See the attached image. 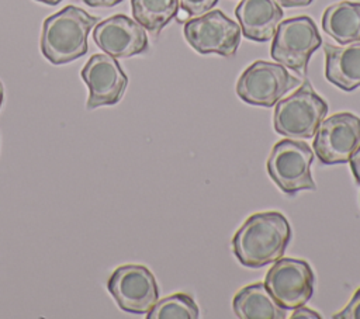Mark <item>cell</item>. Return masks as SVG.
I'll list each match as a JSON object with an SVG mask.
<instances>
[{
  "label": "cell",
  "instance_id": "cell-1",
  "mask_svg": "<svg viewBox=\"0 0 360 319\" xmlns=\"http://www.w3.org/2000/svg\"><path fill=\"white\" fill-rule=\"evenodd\" d=\"M290 239L291 228L283 214L259 212L250 215L236 230L232 250L242 266L259 268L281 259Z\"/></svg>",
  "mask_w": 360,
  "mask_h": 319
},
{
  "label": "cell",
  "instance_id": "cell-2",
  "mask_svg": "<svg viewBox=\"0 0 360 319\" xmlns=\"http://www.w3.org/2000/svg\"><path fill=\"white\" fill-rule=\"evenodd\" d=\"M98 18L76 6H66L42 24L41 52L53 65L69 63L87 53V37Z\"/></svg>",
  "mask_w": 360,
  "mask_h": 319
},
{
  "label": "cell",
  "instance_id": "cell-3",
  "mask_svg": "<svg viewBox=\"0 0 360 319\" xmlns=\"http://www.w3.org/2000/svg\"><path fill=\"white\" fill-rule=\"evenodd\" d=\"M326 114V101L309 83H304L292 94L276 103L273 126L285 138L308 139L315 135Z\"/></svg>",
  "mask_w": 360,
  "mask_h": 319
},
{
  "label": "cell",
  "instance_id": "cell-4",
  "mask_svg": "<svg viewBox=\"0 0 360 319\" xmlns=\"http://www.w3.org/2000/svg\"><path fill=\"white\" fill-rule=\"evenodd\" d=\"M315 21L308 15H300L280 21L273 37L271 58L283 66L305 74L312 53L321 46Z\"/></svg>",
  "mask_w": 360,
  "mask_h": 319
},
{
  "label": "cell",
  "instance_id": "cell-5",
  "mask_svg": "<svg viewBox=\"0 0 360 319\" xmlns=\"http://www.w3.org/2000/svg\"><path fill=\"white\" fill-rule=\"evenodd\" d=\"M314 152L297 139L278 141L267 159V171L276 185L285 194L316 188L311 174Z\"/></svg>",
  "mask_w": 360,
  "mask_h": 319
},
{
  "label": "cell",
  "instance_id": "cell-6",
  "mask_svg": "<svg viewBox=\"0 0 360 319\" xmlns=\"http://www.w3.org/2000/svg\"><path fill=\"white\" fill-rule=\"evenodd\" d=\"M301 84L281 63L256 60L236 82V94L252 105L273 107L284 94Z\"/></svg>",
  "mask_w": 360,
  "mask_h": 319
},
{
  "label": "cell",
  "instance_id": "cell-7",
  "mask_svg": "<svg viewBox=\"0 0 360 319\" xmlns=\"http://www.w3.org/2000/svg\"><path fill=\"white\" fill-rule=\"evenodd\" d=\"M183 34L188 45L201 55L233 56L240 44V27L221 10L207 11L184 22Z\"/></svg>",
  "mask_w": 360,
  "mask_h": 319
},
{
  "label": "cell",
  "instance_id": "cell-8",
  "mask_svg": "<svg viewBox=\"0 0 360 319\" xmlns=\"http://www.w3.org/2000/svg\"><path fill=\"white\" fill-rule=\"evenodd\" d=\"M107 289L128 313H148L159 299L155 275L142 264L118 266L108 278Z\"/></svg>",
  "mask_w": 360,
  "mask_h": 319
},
{
  "label": "cell",
  "instance_id": "cell-9",
  "mask_svg": "<svg viewBox=\"0 0 360 319\" xmlns=\"http://www.w3.org/2000/svg\"><path fill=\"white\" fill-rule=\"evenodd\" d=\"M314 273L305 260L281 257L267 271L264 285L285 309L305 305L314 292Z\"/></svg>",
  "mask_w": 360,
  "mask_h": 319
},
{
  "label": "cell",
  "instance_id": "cell-10",
  "mask_svg": "<svg viewBox=\"0 0 360 319\" xmlns=\"http://www.w3.org/2000/svg\"><path fill=\"white\" fill-rule=\"evenodd\" d=\"M312 146L323 164L347 163L360 146V118L352 112L330 115L318 126Z\"/></svg>",
  "mask_w": 360,
  "mask_h": 319
},
{
  "label": "cell",
  "instance_id": "cell-11",
  "mask_svg": "<svg viewBox=\"0 0 360 319\" xmlns=\"http://www.w3.org/2000/svg\"><path fill=\"white\" fill-rule=\"evenodd\" d=\"M82 79L89 87L87 110L117 104L127 89L128 77L115 58L94 53L82 69Z\"/></svg>",
  "mask_w": 360,
  "mask_h": 319
},
{
  "label": "cell",
  "instance_id": "cell-12",
  "mask_svg": "<svg viewBox=\"0 0 360 319\" xmlns=\"http://www.w3.org/2000/svg\"><path fill=\"white\" fill-rule=\"evenodd\" d=\"M93 39L101 51L112 58H131L148 51L145 28L124 14H115L97 22Z\"/></svg>",
  "mask_w": 360,
  "mask_h": 319
},
{
  "label": "cell",
  "instance_id": "cell-13",
  "mask_svg": "<svg viewBox=\"0 0 360 319\" xmlns=\"http://www.w3.org/2000/svg\"><path fill=\"white\" fill-rule=\"evenodd\" d=\"M235 15L243 37L255 42H266L274 37L283 10L276 0H240Z\"/></svg>",
  "mask_w": 360,
  "mask_h": 319
},
{
  "label": "cell",
  "instance_id": "cell-14",
  "mask_svg": "<svg viewBox=\"0 0 360 319\" xmlns=\"http://www.w3.org/2000/svg\"><path fill=\"white\" fill-rule=\"evenodd\" d=\"M325 77L343 91L360 87V42L335 46L323 45Z\"/></svg>",
  "mask_w": 360,
  "mask_h": 319
},
{
  "label": "cell",
  "instance_id": "cell-15",
  "mask_svg": "<svg viewBox=\"0 0 360 319\" xmlns=\"http://www.w3.org/2000/svg\"><path fill=\"white\" fill-rule=\"evenodd\" d=\"M232 306L239 319H284L287 316V309L273 298L263 282L250 284L238 291Z\"/></svg>",
  "mask_w": 360,
  "mask_h": 319
},
{
  "label": "cell",
  "instance_id": "cell-16",
  "mask_svg": "<svg viewBox=\"0 0 360 319\" xmlns=\"http://www.w3.org/2000/svg\"><path fill=\"white\" fill-rule=\"evenodd\" d=\"M322 30L336 42H360V3L339 1L328 6L322 15Z\"/></svg>",
  "mask_w": 360,
  "mask_h": 319
},
{
  "label": "cell",
  "instance_id": "cell-17",
  "mask_svg": "<svg viewBox=\"0 0 360 319\" xmlns=\"http://www.w3.org/2000/svg\"><path fill=\"white\" fill-rule=\"evenodd\" d=\"M132 15L146 31L159 34L177 14L179 0H131Z\"/></svg>",
  "mask_w": 360,
  "mask_h": 319
},
{
  "label": "cell",
  "instance_id": "cell-18",
  "mask_svg": "<svg viewBox=\"0 0 360 319\" xmlns=\"http://www.w3.org/2000/svg\"><path fill=\"white\" fill-rule=\"evenodd\" d=\"M200 309L194 299L187 294H173L158 299L148 312V319H197Z\"/></svg>",
  "mask_w": 360,
  "mask_h": 319
},
{
  "label": "cell",
  "instance_id": "cell-19",
  "mask_svg": "<svg viewBox=\"0 0 360 319\" xmlns=\"http://www.w3.org/2000/svg\"><path fill=\"white\" fill-rule=\"evenodd\" d=\"M218 0H179V6L184 10L188 17H198L210 11Z\"/></svg>",
  "mask_w": 360,
  "mask_h": 319
},
{
  "label": "cell",
  "instance_id": "cell-20",
  "mask_svg": "<svg viewBox=\"0 0 360 319\" xmlns=\"http://www.w3.org/2000/svg\"><path fill=\"white\" fill-rule=\"evenodd\" d=\"M335 319H360V288L354 292L346 308L333 315Z\"/></svg>",
  "mask_w": 360,
  "mask_h": 319
},
{
  "label": "cell",
  "instance_id": "cell-21",
  "mask_svg": "<svg viewBox=\"0 0 360 319\" xmlns=\"http://www.w3.org/2000/svg\"><path fill=\"white\" fill-rule=\"evenodd\" d=\"M294 312L291 313V319H321V315L314 311V309H309V308H305L304 305L302 306H298L295 309H292Z\"/></svg>",
  "mask_w": 360,
  "mask_h": 319
},
{
  "label": "cell",
  "instance_id": "cell-22",
  "mask_svg": "<svg viewBox=\"0 0 360 319\" xmlns=\"http://www.w3.org/2000/svg\"><path fill=\"white\" fill-rule=\"evenodd\" d=\"M349 162H350V169L356 178V183L360 184V146L354 150V153L352 155Z\"/></svg>",
  "mask_w": 360,
  "mask_h": 319
},
{
  "label": "cell",
  "instance_id": "cell-23",
  "mask_svg": "<svg viewBox=\"0 0 360 319\" xmlns=\"http://www.w3.org/2000/svg\"><path fill=\"white\" fill-rule=\"evenodd\" d=\"M281 7H287V8H291V7H305V6H309L314 0H276Z\"/></svg>",
  "mask_w": 360,
  "mask_h": 319
},
{
  "label": "cell",
  "instance_id": "cell-24",
  "mask_svg": "<svg viewBox=\"0 0 360 319\" xmlns=\"http://www.w3.org/2000/svg\"><path fill=\"white\" fill-rule=\"evenodd\" d=\"M90 7H112L122 0H83Z\"/></svg>",
  "mask_w": 360,
  "mask_h": 319
},
{
  "label": "cell",
  "instance_id": "cell-25",
  "mask_svg": "<svg viewBox=\"0 0 360 319\" xmlns=\"http://www.w3.org/2000/svg\"><path fill=\"white\" fill-rule=\"evenodd\" d=\"M176 18H177L180 22H186V21L188 20V14H187L184 10L180 11V8H179V11H177V14H176Z\"/></svg>",
  "mask_w": 360,
  "mask_h": 319
},
{
  "label": "cell",
  "instance_id": "cell-26",
  "mask_svg": "<svg viewBox=\"0 0 360 319\" xmlns=\"http://www.w3.org/2000/svg\"><path fill=\"white\" fill-rule=\"evenodd\" d=\"M35 1L45 3V4H49V6H56V4H58V3H60L62 0H35Z\"/></svg>",
  "mask_w": 360,
  "mask_h": 319
},
{
  "label": "cell",
  "instance_id": "cell-27",
  "mask_svg": "<svg viewBox=\"0 0 360 319\" xmlns=\"http://www.w3.org/2000/svg\"><path fill=\"white\" fill-rule=\"evenodd\" d=\"M3 98H4V89H3V83L0 82V108L3 104Z\"/></svg>",
  "mask_w": 360,
  "mask_h": 319
}]
</instances>
